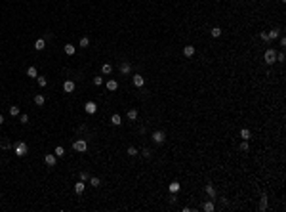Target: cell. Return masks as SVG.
Instances as JSON below:
<instances>
[{
  "instance_id": "13",
  "label": "cell",
  "mask_w": 286,
  "mask_h": 212,
  "mask_svg": "<svg viewBox=\"0 0 286 212\" xmlns=\"http://www.w3.org/2000/svg\"><path fill=\"white\" fill-rule=\"evenodd\" d=\"M130 69H132V67H130V63H128V61H122V63H120V73H122V75H128V73H130Z\"/></svg>"
},
{
  "instance_id": "18",
  "label": "cell",
  "mask_w": 286,
  "mask_h": 212,
  "mask_svg": "<svg viewBox=\"0 0 286 212\" xmlns=\"http://www.w3.org/2000/svg\"><path fill=\"white\" fill-rule=\"evenodd\" d=\"M75 52H76V48L73 44H65V54H67V56H73Z\"/></svg>"
},
{
  "instance_id": "31",
  "label": "cell",
  "mask_w": 286,
  "mask_h": 212,
  "mask_svg": "<svg viewBox=\"0 0 286 212\" xmlns=\"http://www.w3.org/2000/svg\"><path fill=\"white\" fill-rule=\"evenodd\" d=\"M10 115H12V117H17V115H19V107H17V105L10 107Z\"/></svg>"
},
{
  "instance_id": "11",
  "label": "cell",
  "mask_w": 286,
  "mask_h": 212,
  "mask_svg": "<svg viewBox=\"0 0 286 212\" xmlns=\"http://www.w3.org/2000/svg\"><path fill=\"white\" fill-rule=\"evenodd\" d=\"M111 124H114V126H120V124H122V117L114 113V115L111 117Z\"/></svg>"
},
{
  "instance_id": "14",
  "label": "cell",
  "mask_w": 286,
  "mask_h": 212,
  "mask_svg": "<svg viewBox=\"0 0 286 212\" xmlns=\"http://www.w3.org/2000/svg\"><path fill=\"white\" fill-rule=\"evenodd\" d=\"M111 71H113V65L111 63H103L101 65V73L103 75H111Z\"/></svg>"
},
{
  "instance_id": "3",
  "label": "cell",
  "mask_w": 286,
  "mask_h": 212,
  "mask_svg": "<svg viewBox=\"0 0 286 212\" xmlns=\"http://www.w3.org/2000/svg\"><path fill=\"white\" fill-rule=\"evenodd\" d=\"M73 149H75V151H78V153H84V151L88 149V143H86L84 140H76L75 143H73Z\"/></svg>"
},
{
  "instance_id": "41",
  "label": "cell",
  "mask_w": 286,
  "mask_h": 212,
  "mask_svg": "<svg viewBox=\"0 0 286 212\" xmlns=\"http://www.w3.org/2000/svg\"><path fill=\"white\" fill-rule=\"evenodd\" d=\"M280 2H286V0H280Z\"/></svg>"
},
{
  "instance_id": "6",
  "label": "cell",
  "mask_w": 286,
  "mask_h": 212,
  "mask_svg": "<svg viewBox=\"0 0 286 212\" xmlns=\"http://www.w3.org/2000/svg\"><path fill=\"white\" fill-rule=\"evenodd\" d=\"M132 82H133V86H137V88H141V86L145 84V78L141 77V75H135V77L132 78Z\"/></svg>"
},
{
  "instance_id": "40",
  "label": "cell",
  "mask_w": 286,
  "mask_h": 212,
  "mask_svg": "<svg viewBox=\"0 0 286 212\" xmlns=\"http://www.w3.org/2000/svg\"><path fill=\"white\" fill-rule=\"evenodd\" d=\"M0 124H4V117L0 115Z\"/></svg>"
},
{
  "instance_id": "1",
  "label": "cell",
  "mask_w": 286,
  "mask_h": 212,
  "mask_svg": "<svg viewBox=\"0 0 286 212\" xmlns=\"http://www.w3.org/2000/svg\"><path fill=\"white\" fill-rule=\"evenodd\" d=\"M13 151H15L17 157H25V155L29 153V145H27L25 141H17V143L13 145Z\"/></svg>"
},
{
  "instance_id": "30",
  "label": "cell",
  "mask_w": 286,
  "mask_h": 212,
  "mask_svg": "<svg viewBox=\"0 0 286 212\" xmlns=\"http://www.w3.org/2000/svg\"><path fill=\"white\" fill-rule=\"evenodd\" d=\"M90 184H92V187H99V186H101L99 178H90Z\"/></svg>"
},
{
  "instance_id": "23",
  "label": "cell",
  "mask_w": 286,
  "mask_h": 212,
  "mask_svg": "<svg viewBox=\"0 0 286 212\" xmlns=\"http://www.w3.org/2000/svg\"><path fill=\"white\" fill-rule=\"evenodd\" d=\"M36 80H38V86H40V88H46V84H48L46 77H36Z\"/></svg>"
},
{
  "instance_id": "10",
  "label": "cell",
  "mask_w": 286,
  "mask_h": 212,
  "mask_svg": "<svg viewBox=\"0 0 286 212\" xmlns=\"http://www.w3.org/2000/svg\"><path fill=\"white\" fill-rule=\"evenodd\" d=\"M84 187H86V186H84V182H82V180H80V182H76V184H75V193H76V195L84 193Z\"/></svg>"
},
{
  "instance_id": "27",
  "label": "cell",
  "mask_w": 286,
  "mask_h": 212,
  "mask_svg": "<svg viewBox=\"0 0 286 212\" xmlns=\"http://www.w3.org/2000/svg\"><path fill=\"white\" fill-rule=\"evenodd\" d=\"M267 208V197L265 195H261V203H260V210H265Z\"/></svg>"
},
{
  "instance_id": "37",
  "label": "cell",
  "mask_w": 286,
  "mask_h": 212,
  "mask_svg": "<svg viewBox=\"0 0 286 212\" xmlns=\"http://www.w3.org/2000/svg\"><path fill=\"white\" fill-rule=\"evenodd\" d=\"M143 157L149 159V157H151V149H143Z\"/></svg>"
},
{
  "instance_id": "26",
  "label": "cell",
  "mask_w": 286,
  "mask_h": 212,
  "mask_svg": "<svg viewBox=\"0 0 286 212\" xmlns=\"http://www.w3.org/2000/svg\"><path fill=\"white\" fill-rule=\"evenodd\" d=\"M210 34H212V36H214V38H217V36H219V34H221V29H219V27H214V29H212V31H210Z\"/></svg>"
},
{
  "instance_id": "32",
  "label": "cell",
  "mask_w": 286,
  "mask_h": 212,
  "mask_svg": "<svg viewBox=\"0 0 286 212\" xmlns=\"http://www.w3.org/2000/svg\"><path fill=\"white\" fill-rule=\"evenodd\" d=\"M126 153L130 155V157H135V155H137V149H135V147H128V151H126Z\"/></svg>"
},
{
  "instance_id": "35",
  "label": "cell",
  "mask_w": 286,
  "mask_h": 212,
  "mask_svg": "<svg viewBox=\"0 0 286 212\" xmlns=\"http://www.w3.org/2000/svg\"><path fill=\"white\" fill-rule=\"evenodd\" d=\"M80 180H82V182L90 180V174H88V172H80Z\"/></svg>"
},
{
  "instance_id": "29",
  "label": "cell",
  "mask_w": 286,
  "mask_h": 212,
  "mask_svg": "<svg viewBox=\"0 0 286 212\" xmlns=\"http://www.w3.org/2000/svg\"><path fill=\"white\" fill-rule=\"evenodd\" d=\"M279 34H280V31H277V29H273L271 32H267V36H269V40H271V38H277Z\"/></svg>"
},
{
  "instance_id": "24",
  "label": "cell",
  "mask_w": 286,
  "mask_h": 212,
  "mask_svg": "<svg viewBox=\"0 0 286 212\" xmlns=\"http://www.w3.org/2000/svg\"><path fill=\"white\" fill-rule=\"evenodd\" d=\"M240 138H242V140H250V130H248V128H242V130H240Z\"/></svg>"
},
{
  "instance_id": "33",
  "label": "cell",
  "mask_w": 286,
  "mask_h": 212,
  "mask_svg": "<svg viewBox=\"0 0 286 212\" xmlns=\"http://www.w3.org/2000/svg\"><path fill=\"white\" fill-rule=\"evenodd\" d=\"M240 151H244V153L248 151V140H242V143H240Z\"/></svg>"
},
{
  "instance_id": "12",
  "label": "cell",
  "mask_w": 286,
  "mask_h": 212,
  "mask_svg": "<svg viewBox=\"0 0 286 212\" xmlns=\"http://www.w3.org/2000/svg\"><path fill=\"white\" fill-rule=\"evenodd\" d=\"M44 48H46V40L44 38H38L36 42H34V50L40 52V50H44Z\"/></svg>"
},
{
  "instance_id": "4",
  "label": "cell",
  "mask_w": 286,
  "mask_h": 212,
  "mask_svg": "<svg viewBox=\"0 0 286 212\" xmlns=\"http://www.w3.org/2000/svg\"><path fill=\"white\" fill-rule=\"evenodd\" d=\"M164 140H166V134L162 132V130L153 132V141H155V143H164Z\"/></svg>"
},
{
  "instance_id": "36",
  "label": "cell",
  "mask_w": 286,
  "mask_h": 212,
  "mask_svg": "<svg viewBox=\"0 0 286 212\" xmlns=\"http://www.w3.org/2000/svg\"><path fill=\"white\" fill-rule=\"evenodd\" d=\"M19 121L23 122V124H27V122H29V115H21V117H19Z\"/></svg>"
},
{
  "instance_id": "9",
  "label": "cell",
  "mask_w": 286,
  "mask_h": 212,
  "mask_svg": "<svg viewBox=\"0 0 286 212\" xmlns=\"http://www.w3.org/2000/svg\"><path fill=\"white\" fill-rule=\"evenodd\" d=\"M183 56H185V58L195 56V46H183Z\"/></svg>"
},
{
  "instance_id": "16",
  "label": "cell",
  "mask_w": 286,
  "mask_h": 212,
  "mask_svg": "<svg viewBox=\"0 0 286 212\" xmlns=\"http://www.w3.org/2000/svg\"><path fill=\"white\" fill-rule=\"evenodd\" d=\"M34 103H36L38 107H42V105H44V103H46V97H44V96H40V94H38V96H34Z\"/></svg>"
},
{
  "instance_id": "20",
  "label": "cell",
  "mask_w": 286,
  "mask_h": 212,
  "mask_svg": "<svg viewBox=\"0 0 286 212\" xmlns=\"http://www.w3.org/2000/svg\"><path fill=\"white\" fill-rule=\"evenodd\" d=\"M168 189H170V193H178L179 191V184L178 182H172L170 186H168Z\"/></svg>"
},
{
  "instance_id": "34",
  "label": "cell",
  "mask_w": 286,
  "mask_h": 212,
  "mask_svg": "<svg viewBox=\"0 0 286 212\" xmlns=\"http://www.w3.org/2000/svg\"><path fill=\"white\" fill-rule=\"evenodd\" d=\"M94 84H95V86H101V84H103V77H94Z\"/></svg>"
},
{
  "instance_id": "38",
  "label": "cell",
  "mask_w": 286,
  "mask_h": 212,
  "mask_svg": "<svg viewBox=\"0 0 286 212\" xmlns=\"http://www.w3.org/2000/svg\"><path fill=\"white\" fill-rule=\"evenodd\" d=\"M260 36H261V40H265V42L269 40V36H267V32H260Z\"/></svg>"
},
{
  "instance_id": "5",
  "label": "cell",
  "mask_w": 286,
  "mask_h": 212,
  "mask_svg": "<svg viewBox=\"0 0 286 212\" xmlns=\"http://www.w3.org/2000/svg\"><path fill=\"white\" fill-rule=\"evenodd\" d=\"M84 109H86V113H90V115H94L95 111H97V105H95L94 101H86V105H84Z\"/></svg>"
},
{
  "instance_id": "28",
  "label": "cell",
  "mask_w": 286,
  "mask_h": 212,
  "mask_svg": "<svg viewBox=\"0 0 286 212\" xmlns=\"http://www.w3.org/2000/svg\"><path fill=\"white\" fill-rule=\"evenodd\" d=\"M88 46H90V38H88V36L80 38V48H88Z\"/></svg>"
},
{
  "instance_id": "17",
  "label": "cell",
  "mask_w": 286,
  "mask_h": 212,
  "mask_svg": "<svg viewBox=\"0 0 286 212\" xmlns=\"http://www.w3.org/2000/svg\"><path fill=\"white\" fill-rule=\"evenodd\" d=\"M27 75H29L31 78H36V77H38V73H36V67H32V65H31V67L27 69Z\"/></svg>"
},
{
  "instance_id": "8",
  "label": "cell",
  "mask_w": 286,
  "mask_h": 212,
  "mask_svg": "<svg viewBox=\"0 0 286 212\" xmlns=\"http://www.w3.org/2000/svg\"><path fill=\"white\" fill-rule=\"evenodd\" d=\"M44 162L48 164V166H55V155H52V153H48L44 157Z\"/></svg>"
},
{
  "instance_id": "25",
  "label": "cell",
  "mask_w": 286,
  "mask_h": 212,
  "mask_svg": "<svg viewBox=\"0 0 286 212\" xmlns=\"http://www.w3.org/2000/svg\"><path fill=\"white\" fill-rule=\"evenodd\" d=\"M54 155H55V157H63V155H65V149L61 147V145H57L55 151H54Z\"/></svg>"
},
{
  "instance_id": "21",
  "label": "cell",
  "mask_w": 286,
  "mask_h": 212,
  "mask_svg": "<svg viewBox=\"0 0 286 212\" xmlns=\"http://www.w3.org/2000/svg\"><path fill=\"white\" fill-rule=\"evenodd\" d=\"M206 193H208L212 199L216 197V189H214V186H212V184H208V186H206Z\"/></svg>"
},
{
  "instance_id": "15",
  "label": "cell",
  "mask_w": 286,
  "mask_h": 212,
  "mask_svg": "<svg viewBox=\"0 0 286 212\" xmlns=\"http://www.w3.org/2000/svg\"><path fill=\"white\" fill-rule=\"evenodd\" d=\"M116 88H118V82H116V80H107V90L114 92Z\"/></svg>"
},
{
  "instance_id": "7",
  "label": "cell",
  "mask_w": 286,
  "mask_h": 212,
  "mask_svg": "<svg viewBox=\"0 0 286 212\" xmlns=\"http://www.w3.org/2000/svg\"><path fill=\"white\" fill-rule=\"evenodd\" d=\"M75 88H76V86H75V82H73V80H65V84H63V90L67 92V94H71V92H75Z\"/></svg>"
},
{
  "instance_id": "2",
  "label": "cell",
  "mask_w": 286,
  "mask_h": 212,
  "mask_svg": "<svg viewBox=\"0 0 286 212\" xmlns=\"http://www.w3.org/2000/svg\"><path fill=\"white\" fill-rule=\"evenodd\" d=\"M263 59H265L267 65H273L275 61H277V54H275V50H271V48H269V50L263 54Z\"/></svg>"
},
{
  "instance_id": "39",
  "label": "cell",
  "mask_w": 286,
  "mask_h": 212,
  "mask_svg": "<svg viewBox=\"0 0 286 212\" xmlns=\"http://www.w3.org/2000/svg\"><path fill=\"white\" fill-rule=\"evenodd\" d=\"M277 61H284V54H277Z\"/></svg>"
},
{
  "instance_id": "19",
  "label": "cell",
  "mask_w": 286,
  "mask_h": 212,
  "mask_svg": "<svg viewBox=\"0 0 286 212\" xmlns=\"http://www.w3.org/2000/svg\"><path fill=\"white\" fill-rule=\"evenodd\" d=\"M202 208H204V212H212V210H214V201H208V203H204Z\"/></svg>"
},
{
  "instance_id": "22",
  "label": "cell",
  "mask_w": 286,
  "mask_h": 212,
  "mask_svg": "<svg viewBox=\"0 0 286 212\" xmlns=\"http://www.w3.org/2000/svg\"><path fill=\"white\" fill-rule=\"evenodd\" d=\"M128 119H130V121H135V119H137V109H130L128 111Z\"/></svg>"
}]
</instances>
